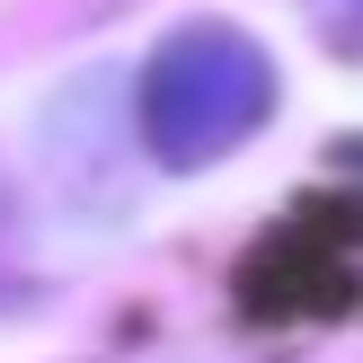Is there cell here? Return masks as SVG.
<instances>
[{
    "instance_id": "obj_3",
    "label": "cell",
    "mask_w": 363,
    "mask_h": 363,
    "mask_svg": "<svg viewBox=\"0 0 363 363\" xmlns=\"http://www.w3.org/2000/svg\"><path fill=\"white\" fill-rule=\"evenodd\" d=\"M337 9H346V18H363V0H337Z\"/></svg>"
},
{
    "instance_id": "obj_1",
    "label": "cell",
    "mask_w": 363,
    "mask_h": 363,
    "mask_svg": "<svg viewBox=\"0 0 363 363\" xmlns=\"http://www.w3.org/2000/svg\"><path fill=\"white\" fill-rule=\"evenodd\" d=\"M266 116H275V62L240 27H213V18L177 27L142 71V142L169 169H204L240 151Z\"/></svg>"
},
{
    "instance_id": "obj_2",
    "label": "cell",
    "mask_w": 363,
    "mask_h": 363,
    "mask_svg": "<svg viewBox=\"0 0 363 363\" xmlns=\"http://www.w3.org/2000/svg\"><path fill=\"white\" fill-rule=\"evenodd\" d=\"M354 275H363V195L319 204L311 222H293L240 275V301H257V311H337V293Z\"/></svg>"
}]
</instances>
